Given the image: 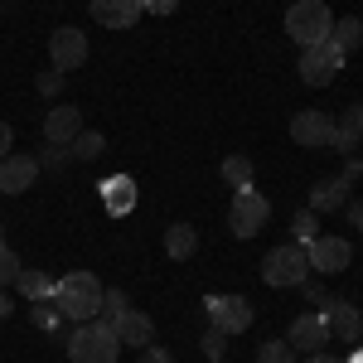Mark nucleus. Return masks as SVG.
I'll use <instances>...</instances> for the list:
<instances>
[{"label": "nucleus", "instance_id": "1", "mask_svg": "<svg viewBox=\"0 0 363 363\" xmlns=\"http://www.w3.org/2000/svg\"><path fill=\"white\" fill-rule=\"evenodd\" d=\"M102 281L92 277V272H63V277H54V301L58 310H63V320H97L102 315Z\"/></svg>", "mask_w": 363, "mask_h": 363}, {"label": "nucleus", "instance_id": "2", "mask_svg": "<svg viewBox=\"0 0 363 363\" xmlns=\"http://www.w3.org/2000/svg\"><path fill=\"white\" fill-rule=\"evenodd\" d=\"M116 354H121V339L112 335L107 320H83L68 335V359L73 363H116Z\"/></svg>", "mask_w": 363, "mask_h": 363}, {"label": "nucleus", "instance_id": "3", "mask_svg": "<svg viewBox=\"0 0 363 363\" xmlns=\"http://www.w3.org/2000/svg\"><path fill=\"white\" fill-rule=\"evenodd\" d=\"M330 29H335V10L325 5V0H296L291 10H286V34L310 49V44H325L330 39Z\"/></svg>", "mask_w": 363, "mask_h": 363}, {"label": "nucleus", "instance_id": "4", "mask_svg": "<svg viewBox=\"0 0 363 363\" xmlns=\"http://www.w3.org/2000/svg\"><path fill=\"white\" fill-rule=\"evenodd\" d=\"M310 277V257L301 242H286V247H272L262 257V281L272 291H286V286H301Z\"/></svg>", "mask_w": 363, "mask_h": 363}, {"label": "nucleus", "instance_id": "5", "mask_svg": "<svg viewBox=\"0 0 363 363\" xmlns=\"http://www.w3.org/2000/svg\"><path fill=\"white\" fill-rule=\"evenodd\" d=\"M272 218V203L257 194V189H242V194H233V208H228V228H233V238H257L262 228Z\"/></svg>", "mask_w": 363, "mask_h": 363}, {"label": "nucleus", "instance_id": "6", "mask_svg": "<svg viewBox=\"0 0 363 363\" xmlns=\"http://www.w3.org/2000/svg\"><path fill=\"white\" fill-rule=\"evenodd\" d=\"M49 63H54L58 73L68 78L73 68H83L87 63V34L78 25H58L54 34H49Z\"/></svg>", "mask_w": 363, "mask_h": 363}, {"label": "nucleus", "instance_id": "7", "mask_svg": "<svg viewBox=\"0 0 363 363\" xmlns=\"http://www.w3.org/2000/svg\"><path fill=\"white\" fill-rule=\"evenodd\" d=\"M291 140L306 145V150H335L339 126L325 112H296L291 116Z\"/></svg>", "mask_w": 363, "mask_h": 363}, {"label": "nucleus", "instance_id": "8", "mask_svg": "<svg viewBox=\"0 0 363 363\" xmlns=\"http://www.w3.org/2000/svg\"><path fill=\"white\" fill-rule=\"evenodd\" d=\"M339 68H344V54H339L330 39H325V44H310V49H301V78H306L310 87H330Z\"/></svg>", "mask_w": 363, "mask_h": 363}, {"label": "nucleus", "instance_id": "9", "mask_svg": "<svg viewBox=\"0 0 363 363\" xmlns=\"http://www.w3.org/2000/svg\"><path fill=\"white\" fill-rule=\"evenodd\" d=\"M252 320H257V315H252L247 296H208V325H218L228 339L252 330Z\"/></svg>", "mask_w": 363, "mask_h": 363}, {"label": "nucleus", "instance_id": "10", "mask_svg": "<svg viewBox=\"0 0 363 363\" xmlns=\"http://www.w3.org/2000/svg\"><path fill=\"white\" fill-rule=\"evenodd\" d=\"M330 320H325V310H310V315H301L291 330H286V344L296 349V354H320L325 344H330Z\"/></svg>", "mask_w": 363, "mask_h": 363}, {"label": "nucleus", "instance_id": "11", "mask_svg": "<svg viewBox=\"0 0 363 363\" xmlns=\"http://www.w3.org/2000/svg\"><path fill=\"white\" fill-rule=\"evenodd\" d=\"M306 257H310V272H325V277H335V272H344L349 262H354V247H349V238H315L306 247Z\"/></svg>", "mask_w": 363, "mask_h": 363}, {"label": "nucleus", "instance_id": "12", "mask_svg": "<svg viewBox=\"0 0 363 363\" xmlns=\"http://www.w3.org/2000/svg\"><path fill=\"white\" fill-rule=\"evenodd\" d=\"M107 325H112V335L121 339V349H145V344L155 339V320H150L145 310H131V306L121 310V315H112Z\"/></svg>", "mask_w": 363, "mask_h": 363}, {"label": "nucleus", "instance_id": "13", "mask_svg": "<svg viewBox=\"0 0 363 363\" xmlns=\"http://www.w3.org/2000/svg\"><path fill=\"white\" fill-rule=\"evenodd\" d=\"M39 179V160L34 155H5L0 160V194H25Z\"/></svg>", "mask_w": 363, "mask_h": 363}, {"label": "nucleus", "instance_id": "14", "mask_svg": "<svg viewBox=\"0 0 363 363\" xmlns=\"http://www.w3.org/2000/svg\"><path fill=\"white\" fill-rule=\"evenodd\" d=\"M325 320H330V335L335 339H349V344H359L363 339V315L354 306H349V301H335V296H330V301H325Z\"/></svg>", "mask_w": 363, "mask_h": 363}, {"label": "nucleus", "instance_id": "15", "mask_svg": "<svg viewBox=\"0 0 363 363\" xmlns=\"http://www.w3.org/2000/svg\"><path fill=\"white\" fill-rule=\"evenodd\" d=\"M140 15V0H92V20L102 29H131Z\"/></svg>", "mask_w": 363, "mask_h": 363}, {"label": "nucleus", "instance_id": "16", "mask_svg": "<svg viewBox=\"0 0 363 363\" xmlns=\"http://www.w3.org/2000/svg\"><path fill=\"white\" fill-rule=\"evenodd\" d=\"M78 131H83V107H54L44 116V140L49 145H68Z\"/></svg>", "mask_w": 363, "mask_h": 363}, {"label": "nucleus", "instance_id": "17", "mask_svg": "<svg viewBox=\"0 0 363 363\" xmlns=\"http://www.w3.org/2000/svg\"><path fill=\"white\" fill-rule=\"evenodd\" d=\"M344 203H349V179L344 174H330V179H320L310 189V213H335Z\"/></svg>", "mask_w": 363, "mask_h": 363}, {"label": "nucleus", "instance_id": "18", "mask_svg": "<svg viewBox=\"0 0 363 363\" xmlns=\"http://www.w3.org/2000/svg\"><path fill=\"white\" fill-rule=\"evenodd\" d=\"M102 203H107V213H131L136 208V184L126 179V174H112V179H102Z\"/></svg>", "mask_w": 363, "mask_h": 363}, {"label": "nucleus", "instance_id": "19", "mask_svg": "<svg viewBox=\"0 0 363 363\" xmlns=\"http://www.w3.org/2000/svg\"><path fill=\"white\" fill-rule=\"evenodd\" d=\"M199 247V228L194 223H169L165 228V257L169 262H189Z\"/></svg>", "mask_w": 363, "mask_h": 363}, {"label": "nucleus", "instance_id": "20", "mask_svg": "<svg viewBox=\"0 0 363 363\" xmlns=\"http://www.w3.org/2000/svg\"><path fill=\"white\" fill-rule=\"evenodd\" d=\"M335 126H339L335 150H344V155H349V150H354V145L363 140V102H349V107H344V116H339Z\"/></svg>", "mask_w": 363, "mask_h": 363}, {"label": "nucleus", "instance_id": "21", "mask_svg": "<svg viewBox=\"0 0 363 363\" xmlns=\"http://www.w3.org/2000/svg\"><path fill=\"white\" fill-rule=\"evenodd\" d=\"M15 291H20L25 301H49V296H54V277H49V272H39V267H20Z\"/></svg>", "mask_w": 363, "mask_h": 363}, {"label": "nucleus", "instance_id": "22", "mask_svg": "<svg viewBox=\"0 0 363 363\" xmlns=\"http://www.w3.org/2000/svg\"><path fill=\"white\" fill-rule=\"evenodd\" d=\"M330 44H335L339 54L349 58V54L363 44V20H359V15H344V20H335V29H330Z\"/></svg>", "mask_w": 363, "mask_h": 363}, {"label": "nucleus", "instance_id": "23", "mask_svg": "<svg viewBox=\"0 0 363 363\" xmlns=\"http://www.w3.org/2000/svg\"><path fill=\"white\" fill-rule=\"evenodd\" d=\"M107 150V136L102 131H78V136L68 140V160H97Z\"/></svg>", "mask_w": 363, "mask_h": 363}, {"label": "nucleus", "instance_id": "24", "mask_svg": "<svg viewBox=\"0 0 363 363\" xmlns=\"http://www.w3.org/2000/svg\"><path fill=\"white\" fill-rule=\"evenodd\" d=\"M223 179L233 184V194L252 189V160H247V155H228V160H223Z\"/></svg>", "mask_w": 363, "mask_h": 363}, {"label": "nucleus", "instance_id": "25", "mask_svg": "<svg viewBox=\"0 0 363 363\" xmlns=\"http://www.w3.org/2000/svg\"><path fill=\"white\" fill-rule=\"evenodd\" d=\"M291 233H296V242H301V247H310V242L320 238V213H310V208H301V213L291 218Z\"/></svg>", "mask_w": 363, "mask_h": 363}, {"label": "nucleus", "instance_id": "26", "mask_svg": "<svg viewBox=\"0 0 363 363\" xmlns=\"http://www.w3.org/2000/svg\"><path fill=\"white\" fill-rule=\"evenodd\" d=\"M257 363H296V349H291L286 339H267V344L257 349Z\"/></svg>", "mask_w": 363, "mask_h": 363}, {"label": "nucleus", "instance_id": "27", "mask_svg": "<svg viewBox=\"0 0 363 363\" xmlns=\"http://www.w3.org/2000/svg\"><path fill=\"white\" fill-rule=\"evenodd\" d=\"M199 344H203V359H208V363H218V359H223V354H228V335H223V330H218V325H208Z\"/></svg>", "mask_w": 363, "mask_h": 363}, {"label": "nucleus", "instance_id": "28", "mask_svg": "<svg viewBox=\"0 0 363 363\" xmlns=\"http://www.w3.org/2000/svg\"><path fill=\"white\" fill-rule=\"evenodd\" d=\"M29 320H34L39 330H58V320H63V310H58L54 301H34V310H29Z\"/></svg>", "mask_w": 363, "mask_h": 363}, {"label": "nucleus", "instance_id": "29", "mask_svg": "<svg viewBox=\"0 0 363 363\" xmlns=\"http://www.w3.org/2000/svg\"><path fill=\"white\" fill-rule=\"evenodd\" d=\"M15 277H20V257L0 242V291H5V286H15Z\"/></svg>", "mask_w": 363, "mask_h": 363}, {"label": "nucleus", "instance_id": "30", "mask_svg": "<svg viewBox=\"0 0 363 363\" xmlns=\"http://www.w3.org/2000/svg\"><path fill=\"white\" fill-rule=\"evenodd\" d=\"M121 310H126V291H102V315H97V320H112V315H121Z\"/></svg>", "mask_w": 363, "mask_h": 363}, {"label": "nucleus", "instance_id": "31", "mask_svg": "<svg viewBox=\"0 0 363 363\" xmlns=\"http://www.w3.org/2000/svg\"><path fill=\"white\" fill-rule=\"evenodd\" d=\"M39 97H58V92H63V73H58V68H49V73H39Z\"/></svg>", "mask_w": 363, "mask_h": 363}, {"label": "nucleus", "instance_id": "32", "mask_svg": "<svg viewBox=\"0 0 363 363\" xmlns=\"http://www.w3.org/2000/svg\"><path fill=\"white\" fill-rule=\"evenodd\" d=\"M140 363H174V354L160 349V344H145V349H140Z\"/></svg>", "mask_w": 363, "mask_h": 363}, {"label": "nucleus", "instance_id": "33", "mask_svg": "<svg viewBox=\"0 0 363 363\" xmlns=\"http://www.w3.org/2000/svg\"><path fill=\"white\" fill-rule=\"evenodd\" d=\"M140 10H145V15H174L179 0H140Z\"/></svg>", "mask_w": 363, "mask_h": 363}, {"label": "nucleus", "instance_id": "34", "mask_svg": "<svg viewBox=\"0 0 363 363\" xmlns=\"http://www.w3.org/2000/svg\"><path fill=\"white\" fill-rule=\"evenodd\" d=\"M301 291H306V301H310V306H325V301H330V296H325L320 286H310V277L301 281Z\"/></svg>", "mask_w": 363, "mask_h": 363}, {"label": "nucleus", "instance_id": "35", "mask_svg": "<svg viewBox=\"0 0 363 363\" xmlns=\"http://www.w3.org/2000/svg\"><path fill=\"white\" fill-rule=\"evenodd\" d=\"M10 145H15V131H10V121H0V160L10 155Z\"/></svg>", "mask_w": 363, "mask_h": 363}, {"label": "nucleus", "instance_id": "36", "mask_svg": "<svg viewBox=\"0 0 363 363\" xmlns=\"http://www.w3.org/2000/svg\"><path fill=\"white\" fill-rule=\"evenodd\" d=\"M344 208H349V223H354V228L363 233V199H354V203H344Z\"/></svg>", "mask_w": 363, "mask_h": 363}, {"label": "nucleus", "instance_id": "37", "mask_svg": "<svg viewBox=\"0 0 363 363\" xmlns=\"http://www.w3.org/2000/svg\"><path fill=\"white\" fill-rule=\"evenodd\" d=\"M306 363H344V359H335V354H325V349H320V354H306Z\"/></svg>", "mask_w": 363, "mask_h": 363}, {"label": "nucleus", "instance_id": "38", "mask_svg": "<svg viewBox=\"0 0 363 363\" xmlns=\"http://www.w3.org/2000/svg\"><path fill=\"white\" fill-rule=\"evenodd\" d=\"M10 310H15V301H5V296H0V320H5Z\"/></svg>", "mask_w": 363, "mask_h": 363}, {"label": "nucleus", "instance_id": "39", "mask_svg": "<svg viewBox=\"0 0 363 363\" xmlns=\"http://www.w3.org/2000/svg\"><path fill=\"white\" fill-rule=\"evenodd\" d=\"M344 363H363V344H359V349H354V354H349Z\"/></svg>", "mask_w": 363, "mask_h": 363}, {"label": "nucleus", "instance_id": "40", "mask_svg": "<svg viewBox=\"0 0 363 363\" xmlns=\"http://www.w3.org/2000/svg\"><path fill=\"white\" fill-rule=\"evenodd\" d=\"M218 363H223V359H218Z\"/></svg>", "mask_w": 363, "mask_h": 363}]
</instances>
